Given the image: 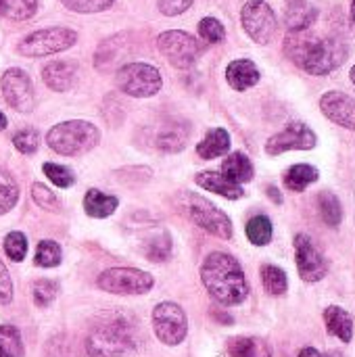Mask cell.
Wrapping results in <instances>:
<instances>
[{
  "mask_svg": "<svg viewBox=\"0 0 355 357\" xmlns=\"http://www.w3.org/2000/svg\"><path fill=\"white\" fill-rule=\"evenodd\" d=\"M146 257L151 261H165L172 253V236L167 232H157L153 234L146 245H144Z\"/></svg>",
  "mask_w": 355,
  "mask_h": 357,
  "instance_id": "33",
  "label": "cell"
},
{
  "mask_svg": "<svg viewBox=\"0 0 355 357\" xmlns=\"http://www.w3.org/2000/svg\"><path fill=\"white\" fill-rule=\"evenodd\" d=\"M262 282H264V289L274 297L285 295L289 289V278L285 270H280L278 266H270V264L262 268Z\"/></svg>",
  "mask_w": 355,
  "mask_h": 357,
  "instance_id": "29",
  "label": "cell"
},
{
  "mask_svg": "<svg viewBox=\"0 0 355 357\" xmlns=\"http://www.w3.org/2000/svg\"><path fill=\"white\" fill-rule=\"evenodd\" d=\"M4 251L13 261H23L27 253V238L21 232H10L4 238Z\"/></svg>",
  "mask_w": 355,
  "mask_h": 357,
  "instance_id": "38",
  "label": "cell"
},
{
  "mask_svg": "<svg viewBox=\"0 0 355 357\" xmlns=\"http://www.w3.org/2000/svg\"><path fill=\"white\" fill-rule=\"evenodd\" d=\"M38 10V0H0V15L10 21H25Z\"/></svg>",
  "mask_w": 355,
  "mask_h": 357,
  "instance_id": "27",
  "label": "cell"
},
{
  "mask_svg": "<svg viewBox=\"0 0 355 357\" xmlns=\"http://www.w3.org/2000/svg\"><path fill=\"white\" fill-rule=\"evenodd\" d=\"M226 79L234 90L243 92V90H247V88H251V86H255L259 82V69H257V65L253 61L239 59V61H232L228 65Z\"/></svg>",
  "mask_w": 355,
  "mask_h": 357,
  "instance_id": "18",
  "label": "cell"
},
{
  "mask_svg": "<svg viewBox=\"0 0 355 357\" xmlns=\"http://www.w3.org/2000/svg\"><path fill=\"white\" fill-rule=\"evenodd\" d=\"M132 347V328L123 320H107L94 326L86 339V351L90 357H121Z\"/></svg>",
  "mask_w": 355,
  "mask_h": 357,
  "instance_id": "4",
  "label": "cell"
},
{
  "mask_svg": "<svg viewBox=\"0 0 355 357\" xmlns=\"http://www.w3.org/2000/svg\"><path fill=\"white\" fill-rule=\"evenodd\" d=\"M56 291L59 289H56V284L52 280H38L33 284V301H36V305H40V307L50 305L54 301V297H56Z\"/></svg>",
  "mask_w": 355,
  "mask_h": 357,
  "instance_id": "40",
  "label": "cell"
},
{
  "mask_svg": "<svg viewBox=\"0 0 355 357\" xmlns=\"http://www.w3.org/2000/svg\"><path fill=\"white\" fill-rule=\"evenodd\" d=\"M318 138L312 128H308L301 121L289 123L282 132L274 134L266 142L268 155H282L287 151H312L316 146Z\"/></svg>",
  "mask_w": 355,
  "mask_h": 357,
  "instance_id": "14",
  "label": "cell"
},
{
  "mask_svg": "<svg viewBox=\"0 0 355 357\" xmlns=\"http://www.w3.org/2000/svg\"><path fill=\"white\" fill-rule=\"evenodd\" d=\"M352 15H354V21H355V0L352 2Z\"/></svg>",
  "mask_w": 355,
  "mask_h": 357,
  "instance_id": "47",
  "label": "cell"
},
{
  "mask_svg": "<svg viewBox=\"0 0 355 357\" xmlns=\"http://www.w3.org/2000/svg\"><path fill=\"white\" fill-rule=\"evenodd\" d=\"M197 184L203 186L205 190L222 195L230 201H236L245 195L243 186L236 184L234 180H230L228 176H224L222 172H201V174H197Z\"/></svg>",
  "mask_w": 355,
  "mask_h": 357,
  "instance_id": "17",
  "label": "cell"
},
{
  "mask_svg": "<svg viewBox=\"0 0 355 357\" xmlns=\"http://www.w3.org/2000/svg\"><path fill=\"white\" fill-rule=\"evenodd\" d=\"M268 192L274 197V201H276V203H282V197H280V192H276V188H268Z\"/></svg>",
  "mask_w": 355,
  "mask_h": 357,
  "instance_id": "45",
  "label": "cell"
},
{
  "mask_svg": "<svg viewBox=\"0 0 355 357\" xmlns=\"http://www.w3.org/2000/svg\"><path fill=\"white\" fill-rule=\"evenodd\" d=\"M117 86L130 96L149 98L161 90V73L149 63H128L117 71Z\"/></svg>",
  "mask_w": 355,
  "mask_h": 357,
  "instance_id": "6",
  "label": "cell"
},
{
  "mask_svg": "<svg viewBox=\"0 0 355 357\" xmlns=\"http://www.w3.org/2000/svg\"><path fill=\"white\" fill-rule=\"evenodd\" d=\"M199 33L209 44H218V42H222L226 38V29H224V25L216 17H205L199 23Z\"/></svg>",
  "mask_w": 355,
  "mask_h": 357,
  "instance_id": "37",
  "label": "cell"
},
{
  "mask_svg": "<svg viewBox=\"0 0 355 357\" xmlns=\"http://www.w3.org/2000/svg\"><path fill=\"white\" fill-rule=\"evenodd\" d=\"M207 293L222 305H239L249 295V284L241 264L228 253H211L201 268Z\"/></svg>",
  "mask_w": 355,
  "mask_h": 357,
  "instance_id": "2",
  "label": "cell"
},
{
  "mask_svg": "<svg viewBox=\"0 0 355 357\" xmlns=\"http://www.w3.org/2000/svg\"><path fill=\"white\" fill-rule=\"evenodd\" d=\"M222 174L228 176L230 180H234L236 184H245L249 180H253V163L245 153H232L226 157L224 165H222Z\"/></svg>",
  "mask_w": 355,
  "mask_h": 357,
  "instance_id": "25",
  "label": "cell"
},
{
  "mask_svg": "<svg viewBox=\"0 0 355 357\" xmlns=\"http://www.w3.org/2000/svg\"><path fill=\"white\" fill-rule=\"evenodd\" d=\"M285 52L312 75H326L347 59V46L339 38H316L308 29L291 31L285 40Z\"/></svg>",
  "mask_w": 355,
  "mask_h": 357,
  "instance_id": "1",
  "label": "cell"
},
{
  "mask_svg": "<svg viewBox=\"0 0 355 357\" xmlns=\"http://www.w3.org/2000/svg\"><path fill=\"white\" fill-rule=\"evenodd\" d=\"M42 77H44V84L50 90L65 92L75 84L77 65L73 61H52L42 69Z\"/></svg>",
  "mask_w": 355,
  "mask_h": 357,
  "instance_id": "16",
  "label": "cell"
},
{
  "mask_svg": "<svg viewBox=\"0 0 355 357\" xmlns=\"http://www.w3.org/2000/svg\"><path fill=\"white\" fill-rule=\"evenodd\" d=\"M19 201V186L15 178L0 167V215L8 213Z\"/></svg>",
  "mask_w": 355,
  "mask_h": 357,
  "instance_id": "31",
  "label": "cell"
},
{
  "mask_svg": "<svg viewBox=\"0 0 355 357\" xmlns=\"http://www.w3.org/2000/svg\"><path fill=\"white\" fill-rule=\"evenodd\" d=\"M0 88H2V96L4 100L19 113H29L36 105V92L31 86L29 75L19 69V67H10L2 73L0 79Z\"/></svg>",
  "mask_w": 355,
  "mask_h": 357,
  "instance_id": "12",
  "label": "cell"
},
{
  "mask_svg": "<svg viewBox=\"0 0 355 357\" xmlns=\"http://www.w3.org/2000/svg\"><path fill=\"white\" fill-rule=\"evenodd\" d=\"M0 357H23V341L15 326H0Z\"/></svg>",
  "mask_w": 355,
  "mask_h": 357,
  "instance_id": "32",
  "label": "cell"
},
{
  "mask_svg": "<svg viewBox=\"0 0 355 357\" xmlns=\"http://www.w3.org/2000/svg\"><path fill=\"white\" fill-rule=\"evenodd\" d=\"M36 266L40 268H54L61 264V247L54 241H42L36 249Z\"/></svg>",
  "mask_w": 355,
  "mask_h": 357,
  "instance_id": "34",
  "label": "cell"
},
{
  "mask_svg": "<svg viewBox=\"0 0 355 357\" xmlns=\"http://www.w3.org/2000/svg\"><path fill=\"white\" fill-rule=\"evenodd\" d=\"M96 282L103 291L113 295H144L155 284L151 274L136 268H109Z\"/></svg>",
  "mask_w": 355,
  "mask_h": 357,
  "instance_id": "7",
  "label": "cell"
},
{
  "mask_svg": "<svg viewBox=\"0 0 355 357\" xmlns=\"http://www.w3.org/2000/svg\"><path fill=\"white\" fill-rule=\"evenodd\" d=\"M318 178H320V172L314 165H310V163H297V165H293V167H289L285 172V178L282 180H285V184H287L289 190L301 192L310 184H314Z\"/></svg>",
  "mask_w": 355,
  "mask_h": 357,
  "instance_id": "24",
  "label": "cell"
},
{
  "mask_svg": "<svg viewBox=\"0 0 355 357\" xmlns=\"http://www.w3.org/2000/svg\"><path fill=\"white\" fill-rule=\"evenodd\" d=\"M241 21L249 38L257 44H268L278 27L276 15L266 0H249L241 10Z\"/></svg>",
  "mask_w": 355,
  "mask_h": 357,
  "instance_id": "11",
  "label": "cell"
},
{
  "mask_svg": "<svg viewBox=\"0 0 355 357\" xmlns=\"http://www.w3.org/2000/svg\"><path fill=\"white\" fill-rule=\"evenodd\" d=\"M10 299H13V282L6 266L0 259V303H10Z\"/></svg>",
  "mask_w": 355,
  "mask_h": 357,
  "instance_id": "43",
  "label": "cell"
},
{
  "mask_svg": "<svg viewBox=\"0 0 355 357\" xmlns=\"http://www.w3.org/2000/svg\"><path fill=\"white\" fill-rule=\"evenodd\" d=\"M117 205H119V201L115 197L105 195V192H100L96 188H90L86 192V197H84V209H86V213L90 218H96V220L113 215L115 209H117Z\"/></svg>",
  "mask_w": 355,
  "mask_h": 357,
  "instance_id": "21",
  "label": "cell"
},
{
  "mask_svg": "<svg viewBox=\"0 0 355 357\" xmlns=\"http://www.w3.org/2000/svg\"><path fill=\"white\" fill-rule=\"evenodd\" d=\"M272 232H274L272 222L266 215H255L247 222V238L257 247L268 245L272 241Z\"/></svg>",
  "mask_w": 355,
  "mask_h": 357,
  "instance_id": "30",
  "label": "cell"
},
{
  "mask_svg": "<svg viewBox=\"0 0 355 357\" xmlns=\"http://www.w3.org/2000/svg\"><path fill=\"white\" fill-rule=\"evenodd\" d=\"M318 209H320L322 220L328 226L335 228V226L341 224V220H343V207H341V201H339V197L335 192H328V190L320 192V197H318Z\"/></svg>",
  "mask_w": 355,
  "mask_h": 357,
  "instance_id": "28",
  "label": "cell"
},
{
  "mask_svg": "<svg viewBox=\"0 0 355 357\" xmlns=\"http://www.w3.org/2000/svg\"><path fill=\"white\" fill-rule=\"evenodd\" d=\"M228 149H230V134L224 128H216V130H209L207 136L199 142L197 153L203 159H216L228 153Z\"/></svg>",
  "mask_w": 355,
  "mask_h": 357,
  "instance_id": "23",
  "label": "cell"
},
{
  "mask_svg": "<svg viewBox=\"0 0 355 357\" xmlns=\"http://www.w3.org/2000/svg\"><path fill=\"white\" fill-rule=\"evenodd\" d=\"M186 211L190 213L192 222L197 226H201L203 230H207L213 236L220 238H230L232 236V222L228 220V215L218 209L213 203H209L207 199L186 192Z\"/></svg>",
  "mask_w": 355,
  "mask_h": 357,
  "instance_id": "9",
  "label": "cell"
},
{
  "mask_svg": "<svg viewBox=\"0 0 355 357\" xmlns=\"http://www.w3.org/2000/svg\"><path fill=\"white\" fill-rule=\"evenodd\" d=\"M6 128V117L2 115V111H0V130H4Z\"/></svg>",
  "mask_w": 355,
  "mask_h": 357,
  "instance_id": "46",
  "label": "cell"
},
{
  "mask_svg": "<svg viewBox=\"0 0 355 357\" xmlns=\"http://www.w3.org/2000/svg\"><path fill=\"white\" fill-rule=\"evenodd\" d=\"M324 322H326V331L337 337L343 343H349L354 339V320L352 316L339 307V305H328L324 310Z\"/></svg>",
  "mask_w": 355,
  "mask_h": 357,
  "instance_id": "20",
  "label": "cell"
},
{
  "mask_svg": "<svg viewBox=\"0 0 355 357\" xmlns=\"http://www.w3.org/2000/svg\"><path fill=\"white\" fill-rule=\"evenodd\" d=\"M352 82H354V84H355V67H354V69H352Z\"/></svg>",
  "mask_w": 355,
  "mask_h": 357,
  "instance_id": "48",
  "label": "cell"
},
{
  "mask_svg": "<svg viewBox=\"0 0 355 357\" xmlns=\"http://www.w3.org/2000/svg\"><path fill=\"white\" fill-rule=\"evenodd\" d=\"M44 176L59 188H67V186H73L75 182V176L71 169L63 167V165H56V163H44Z\"/></svg>",
  "mask_w": 355,
  "mask_h": 357,
  "instance_id": "36",
  "label": "cell"
},
{
  "mask_svg": "<svg viewBox=\"0 0 355 357\" xmlns=\"http://www.w3.org/2000/svg\"><path fill=\"white\" fill-rule=\"evenodd\" d=\"M38 132H33V130H21V132H17L15 136H13V144H15V149L19 151V153H23V155H31V153H36L38 151Z\"/></svg>",
  "mask_w": 355,
  "mask_h": 357,
  "instance_id": "41",
  "label": "cell"
},
{
  "mask_svg": "<svg viewBox=\"0 0 355 357\" xmlns=\"http://www.w3.org/2000/svg\"><path fill=\"white\" fill-rule=\"evenodd\" d=\"M157 46L163 52V56L178 69H188L201 56L199 40L180 29L163 31L157 40Z\"/></svg>",
  "mask_w": 355,
  "mask_h": 357,
  "instance_id": "10",
  "label": "cell"
},
{
  "mask_svg": "<svg viewBox=\"0 0 355 357\" xmlns=\"http://www.w3.org/2000/svg\"><path fill=\"white\" fill-rule=\"evenodd\" d=\"M297 357H343V356H341V354H328V356H324V354H320V351H318V349H314V347H303Z\"/></svg>",
  "mask_w": 355,
  "mask_h": 357,
  "instance_id": "44",
  "label": "cell"
},
{
  "mask_svg": "<svg viewBox=\"0 0 355 357\" xmlns=\"http://www.w3.org/2000/svg\"><path fill=\"white\" fill-rule=\"evenodd\" d=\"M153 328L161 343H165L169 347L180 345L188 333V320H186L184 310L172 301L159 303L153 310Z\"/></svg>",
  "mask_w": 355,
  "mask_h": 357,
  "instance_id": "8",
  "label": "cell"
},
{
  "mask_svg": "<svg viewBox=\"0 0 355 357\" xmlns=\"http://www.w3.org/2000/svg\"><path fill=\"white\" fill-rule=\"evenodd\" d=\"M188 142V128L182 123H172L157 136V146L165 153H180Z\"/></svg>",
  "mask_w": 355,
  "mask_h": 357,
  "instance_id": "26",
  "label": "cell"
},
{
  "mask_svg": "<svg viewBox=\"0 0 355 357\" xmlns=\"http://www.w3.org/2000/svg\"><path fill=\"white\" fill-rule=\"evenodd\" d=\"M295 261L299 276L305 282H318L328 274V264L324 255L318 251V247L308 234L295 236Z\"/></svg>",
  "mask_w": 355,
  "mask_h": 357,
  "instance_id": "13",
  "label": "cell"
},
{
  "mask_svg": "<svg viewBox=\"0 0 355 357\" xmlns=\"http://www.w3.org/2000/svg\"><path fill=\"white\" fill-rule=\"evenodd\" d=\"M100 140V132L96 126H92L90 121H82V119H71V121H63L56 123L48 134H46V144L65 157H73L80 153H86L90 149H94Z\"/></svg>",
  "mask_w": 355,
  "mask_h": 357,
  "instance_id": "3",
  "label": "cell"
},
{
  "mask_svg": "<svg viewBox=\"0 0 355 357\" xmlns=\"http://www.w3.org/2000/svg\"><path fill=\"white\" fill-rule=\"evenodd\" d=\"M61 2L75 13H100L107 10L115 0H61Z\"/></svg>",
  "mask_w": 355,
  "mask_h": 357,
  "instance_id": "39",
  "label": "cell"
},
{
  "mask_svg": "<svg viewBox=\"0 0 355 357\" xmlns=\"http://www.w3.org/2000/svg\"><path fill=\"white\" fill-rule=\"evenodd\" d=\"M77 33L69 27H48V29H38L29 36H25L17 50L23 56H48L61 50H67L75 44Z\"/></svg>",
  "mask_w": 355,
  "mask_h": 357,
  "instance_id": "5",
  "label": "cell"
},
{
  "mask_svg": "<svg viewBox=\"0 0 355 357\" xmlns=\"http://www.w3.org/2000/svg\"><path fill=\"white\" fill-rule=\"evenodd\" d=\"M228 351L232 357H272V349L264 339L257 337H236L228 341Z\"/></svg>",
  "mask_w": 355,
  "mask_h": 357,
  "instance_id": "22",
  "label": "cell"
},
{
  "mask_svg": "<svg viewBox=\"0 0 355 357\" xmlns=\"http://www.w3.org/2000/svg\"><path fill=\"white\" fill-rule=\"evenodd\" d=\"M31 199L36 201V205H40V207L46 209V211H54V213L61 211V203H59L56 195H54L48 186H44V184H40V182H36V184L31 186Z\"/></svg>",
  "mask_w": 355,
  "mask_h": 357,
  "instance_id": "35",
  "label": "cell"
},
{
  "mask_svg": "<svg viewBox=\"0 0 355 357\" xmlns=\"http://www.w3.org/2000/svg\"><path fill=\"white\" fill-rule=\"evenodd\" d=\"M318 17V8L305 0H289L285 10V21L291 31H305Z\"/></svg>",
  "mask_w": 355,
  "mask_h": 357,
  "instance_id": "19",
  "label": "cell"
},
{
  "mask_svg": "<svg viewBox=\"0 0 355 357\" xmlns=\"http://www.w3.org/2000/svg\"><path fill=\"white\" fill-rule=\"evenodd\" d=\"M190 4H192V0H159V10L163 15L174 17V15L184 13Z\"/></svg>",
  "mask_w": 355,
  "mask_h": 357,
  "instance_id": "42",
  "label": "cell"
},
{
  "mask_svg": "<svg viewBox=\"0 0 355 357\" xmlns=\"http://www.w3.org/2000/svg\"><path fill=\"white\" fill-rule=\"evenodd\" d=\"M322 113L341 128L355 130V100L343 92H326L320 98Z\"/></svg>",
  "mask_w": 355,
  "mask_h": 357,
  "instance_id": "15",
  "label": "cell"
}]
</instances>
